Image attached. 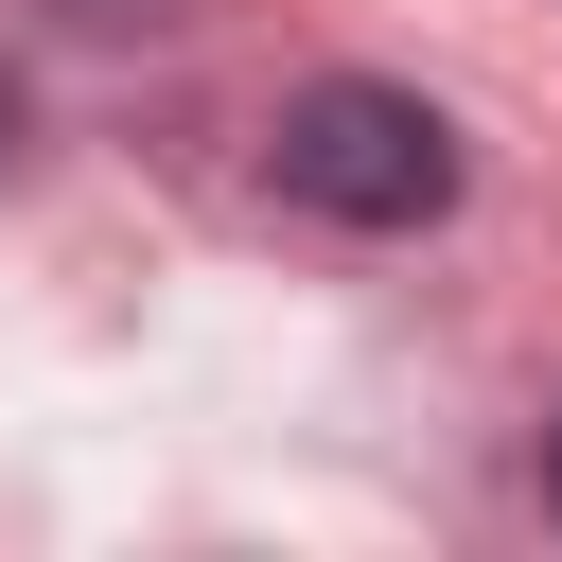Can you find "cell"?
<instances>
[{
	"label": "cell",
	"instance_id": "cell-1",
	"mask_svg": "<svg viewBox=\"0 0 562 562\" xmlns=\"http://www.w3.org/2000/svg\"><path fill=\"white\" fill-rule=\"evenodd\" d=\"M263 158H281V193L334 211V228H439V211H457V123H439L422 88H369V70H316Z\"/></svg>",
	"mask_w": 562,
	"mask_h": 562
},
{
	"label": "cell",
	"instance_id": "cell-2",
	"mask_svg": "<svg viewBox=\"0 0 562 562\" xmlns=\"http://www.w3.org/2000/svg\"><path fill=\"white\" fill-rule=\"evenodd\" d=\"M544 509H562V422H544Z\"/></svg>",
	"mask_w": 562,
	"mask_h": 562
}]
</instances>
